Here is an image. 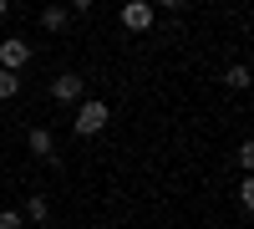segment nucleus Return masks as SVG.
<instances>
[{
    "mask_svg": "<svg viewBox=\"0 0 254 229\" xmlns=\"http://www.w3.org/2000/svg\"><path fill=\"white\" fill-rule=\"evenodd\" d=\"M107 102H81V107H76V117H71V128L81 133V138H92V133H102V128H107Z\"/></svg>",
    "mask_w": 254,
    "mask_h": 229,
    "instance_id": "nucleus-1",
    "label": "nucleus"
},
{
    "mask_svg": "<svg viewBox=\"0 0 254 229\" xmlns=\"http://www.w3.org/2000/svg\"><path fill=\"white\" fill-rule=\"evenodd\" d=\"M122 26L127 31H153V5H147V0H127V5H122Z\"/></svg>",
    "mask_w": 254,
    "mask_h": 229,
    "instance_id": "nucleus-2",
    "label": "nucleus"
},
{
    "mask_svg": "<svg viewBox=\"0 0 254 229\" xmlns=\"http://www.w3.org/2000/svg\"><path fill=\"white\" fill-rule=\"evenodd\" d=\"M46 214H51V204H46V194H31V199H26V219H36V224H46Z\"/></svg>",
    "mask_w": 254,
    "mask_h": 229,
    "instance_id": "nucleus-8",
    "label": "nucleus"
},
{
    "mask_svg": "<svg viewBox=\"0 0 254 229\" xmlns=\"http://www.w3.org/2000/svg\"><path fill=\"white\" fill-rule=\"evenodd\" d=\"M188 5V0H163V10H183Z\"/></svg>",
    "mask_w": 254,
    "mask_h": 229,
    "instance_id": "nucleus-12",
    "label": "nucleus"
},
{
    "mask_svg": "<svg viewBox=\"0 0 254 229\" xmlns=\"http://www.w3.org/2000/svg\"><path fill=\"white\" fill-rule=\"evenodd\" d=\"M26 148L41 158V163H61V153H56V138L46 133V128H31V138H26Z\"/></svg>",
    "mask_w": 254,
    "mask_h": 229,
    "instance_id": "nucleus-5",
    "label": "nucleus"
},
{
    "mask_svg": "<svg viewBox=\"0 0 254 229\" xmlns=\"http://www.w3.org/2000/svg\"><path fill=\"white\" fill-rule=\"evenodd\" d=\"M97 5V0H71V10H92Z\"/></svg>",
    "mask_w": 254,
    "mask_h": 229,
    "instance_id": "nucleus-13",
    "label": "nucleus"
},
{
    "mask_svg": "<svg viewBox=\"0 0 254 229\" xmlns=\"http://www.w3.org/2000/svg\"><path fill=\"white\" fill-rule=\"evenodd\" d=\"M41 229H56V224H41Z\"/></svg>",
    "mask_w": 254,
    "mask_h": 229,
    "instance_id": "nucleus-15",
    "label": "nucleus"
},
{
    "mask_svg": "<svg viewBox=\"0 0 254 229\" xmlns=\"http://www.w3.org/2000/svg\"><path fill=\"white\" fill-rule=\"evenodd\" d=\"M239 204H244V209H254V183H249V178L239 183Z\"/></svg>",
    "mask_w": 254,
    "mask_h": 229,
    "instance_id": "nucleus-10",
    "label": "nucleus"
},
{
    "mask_svg": "<svg viewBox=\"0 0 254 229\" xmlns=\"http://www.w3.org/2000/svg\"><path fill=\"white\" fill-rule=\"evenodd\" d=\"M15 92H20V72H5V67H0V102L15 97Z\"/></svg>",
    "mask_w": 254,
    "mask_h": 229,
    "instance_id": "nucleus-9",
    "label": "nucleus"
},
{
    "mask_svg": "<svg viewBox=\"0 0 254 229\" xmlns=\"http://www.w3.org/2000/svg\"><path fill=\"white\" fill-rule=\"evenodd\" d=\"M224 87H234V92H244V87H249V67H244V61H234V67L224 72Z\"/></svg>",
    "mask_w": 254,
    "mask_h": 229,
    "instance_id": "nucleus-7",
    "label": "nucleus"
},
{
    "mask_svg": "<svg viewBox=\"0 0 254 229\" xmlns=\"http://www.w3.org/2000/svg\"><path fill=\"white\" fill-rule=\"evenodd\" d=\"M81 87H87V81H81L76 72H61V76L51 81V97H56V102H66V107H71V102H81Z\"/></svg>",
    "mask_w": 254,
    "mask_h": 229,
    "instance_id": "nucleus-4",
    "label": "nucleus"
},
{
    "mask_svg": "<svg viewBox=\"0 0 254 229\" xmlns=\"http://www.w3.org/2000/svg\"><path fill=\"white\" fill-rule=\"evenodd\" d=\"M0 229H20V214L15 209H0Z\"/></svg>",
    "mask_w": 254,
    "mask_h": 229,
    "instance_id": "nucleus-11",
    "label": "nucleus"
},
{
    "mask_svg": "<svg viewBox=\"0 0 254 229\" xmlns=\"http://www.w3.org/2000/svg\"><path fill=\"white\" fill-rule=\"evenodd\" d=\"M5 10H10V0H0V15H5Z\"/></svg>",
    "mask_w": 254,
    "mask_h": 229,
    "instance_id": "nucleus-14",
    "label": "nucleus"
},
{
    "mask_svg": "<svg viewBox=\"0 0 254 229\" xmlns=\"http://www.w3.org/2000/svg\"><path fill=\"white\" fill-rule=\"evenodd\" d=\"M26 61H31V46H26L20 36H5V41H0V67H5V72H20Z\"/></svg>",
    "mask_w": 254,
    "mask_h": 229,
    "instance_id": "nucleus-3",
    "label": "nucleus"
},
{
    "mask_svg": "<svg viewBox=\"0 0 254 229\" xmlns=\"http://www.w3.org/2000/svg\"><path fill=\"white\" fill-rule=\"evenodd\" d=\"M41 26H46V31H66L71 26V10L66 5H46V10H41Z\"/></svg>",
    "mask_w": 254,
    "mask_h": 229,
    "instance_id": "nucleus-6",
    "label": "nucleus"
}]
</instances>
